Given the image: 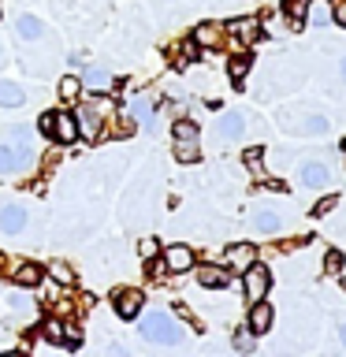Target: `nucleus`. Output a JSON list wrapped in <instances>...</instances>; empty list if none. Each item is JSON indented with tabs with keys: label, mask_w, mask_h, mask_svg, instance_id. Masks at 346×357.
I'll use <instances>...</instances> for the list:
<instances>
[{
	"label": "nucleus",
	"mask_w": 346,
	"mask_h": 357,
	"mask_svg": "<svg viewBox=\"0 0 346 357\" xmlns=\"http://www.w3.org/2000/svg\"><path fill=\"white\" fill-rule=\"evenodd\" d=\"M234 350H253V331H239V335H234Z\"/></svg>",
	"instance_id": "nucleus-29"
},
{
	"label": "nucleus",
	"mask_w": 346,
	"mask_h": 357,
	"mask_svg": "<svg viewBox=\"0 0 346 357\" xmlns=\"http://www.w3.org/2000/svg\"><path fill=\"white\" fill-rule=\"evenodd\" d=\"M343 149H346V145H343Z\"/></svg>",
	"instance_id": "nucleus-41"
},
{
	"label": "nucleus",
	"mask_w": 346,
	"mask_h": 357,
	"mask_svg": "<svg viewBox=\"0 0 346 357\" xmlns=\"http://www.w3.org/2000/svg\"><path fill=\"white\" fill-rule=\"evenodd\" d=\"M11 279H15V287H38L41 283V268L33 261H22V264H15Z\"/></svg>",
	"instance_id": "nucleus-18"
},
{
	"label": "nucleus",
	"mask_w": 346,
	"mask_h": 357,
	"mask_svg": "<svg viewBox=\"0 0 346 357\" xmlns=\"http://www.w3.org/2000/svg\"><path fill=\"white\" fill-rule=\"evenodd\" d=\"M49 138L60 142V145H71V142L78 138L75 116H67V112H52V130H49Z\"/></svg>",
	"instance_id": "nucleus-6"
},
{
	"label": "nucleus",
	"mask_w": 346,
	"mask_h": 357,
	"mask_svg": "<svg viewBox=\"0 0 346 357\" xmlns=\"http://www.w3.org/2000/svg\"><path fill=\"white\" fill-rule=\"evenodd\" d=\"M156 250H160V245H156V238H142V242H138V253H142V261H153V257H156Z\"/></svg>",
	"instance_id": "nucleus-27"
},
{
	"label": "nucleus",
	"mask_w": 346,
	"mask_h": 357,
	"mask_svg": "<svg viewBox=\"0 0 346 357\" xmlns=\"http://www.w3.org/2000/svg\"><path fill=\"white\" fill-rule=\"evenodd\" d=\"M112 116H116V105H112L108 97L93 93L82 108H78V116H75V123H78V138L97 142V138H100V119H112Z\"/></svg>",
	"instance_id": "nucleus-1"
},
{
	"label": "nucleus",
	"mask_w": 346,
	"mask_h": 357,
	"mask_svg": "<svg viewBox=\"0 0 346 357\" xmlns=\"http://www.w3.org/2000/svg\"><path fill=\"white\" fill-rule=\"evenodd\" d=\"M197 283L201 287H227L231 283V272H227V264H205V268H197Z\"/></svg>",
	"instance_id": "nucleus-16"
},
{
	"label": "nucleus",
	"mask_w": 346,
	"mask_h": 357,
	"mask_svg": "<svg viewBox=\"0 0 346 357\" xmlns=\"http://www.w3.org/2000/svg\"><path fill=\"white\" fill-rule=\"evenodd\" d=\"M127 116L134 119V123H142L145 130H153L156 123H153V100H145V97H134L130 105H127Z\"/></svg>",
	"instance_id": "nucleus-17"
},
{
	"label": "nucleus",
	"mask_w": 346,
	"mask_h": 357,
	"mask_svg": "<svg viewBox=\"0 0 346 357\" xmlns=\"http://www.w3.org/2000/svg\"><path fill=\"white\" fill-rule=\"evenodd\" d=\"M33 164V153L27 149V145H0V172H27V167Z\"/></svg>",
	"instance_id": "nucleus-4"
},
{
	"label": "nucleus",
	"mask_w": 346,
	"mask_h": 357,
	"mask_svg": "<svg viewBox=\"0 0 346 357\" xmlns=\"http://www.w3.org/2000/svg\"><path fill=\"white\" fill-rule=\"evenodd\" d=\"M15 30H19V38H22V41H38L41 33H45V26H41V19H38V15H19Z\"/></svg>",
	"instance_id": "nucleus-20"
},
{
	"label": "nucleus",
	"mask_w": 346,
	"mask_h": 357,
	"mask_svg": "<svg viewBox=\"0 0 346 357\" xmlns=\"http://www.w3.org/2000/svg\"><path fill=\"white\" fill-rule=\"evenodd\" d=\"M343 78H346V56H343Z\"/></svg>",
	"instance_id": "nucleus-40"
},
{
	"label": "nucleus",
	"mask_w": 346,
	"mask_h": 357,
	"mask_svg": "<svg viewBox=\"0 0 346 357\" xmlns=\"http://www.w3.org/2000/svg\"><path fill=\"white\" fill-rule=\"evenodd\" d=\"M142 339H149L156 346H179L183 342V328H179V320L172 312L164 309H153L142 317Z\"/></svg>",
	"instance_id": "nucleus-2"
},
{
	"label": "nucleus",
	"mask_w": 346,
	"mask_h": 357,
	"mask_svg": "<svg viewBox=\"0 0 346 357\" xmlns=\"http://www.w3.org/2000/svg\"><path fill=\"white\" fill-rule=\"evenodd\" d=\"M22 227H27V208H22V205H4V208H0V231H4V234H19Z\"/></svg>",
	"instance_id": "nucleus-12"
},
{
	"label": "nucleus",
	"mask_w": 346,
	"mask_h": 357,
	"mask_svg": "<svg viewBox=\"0 0 346 357\" xmlns=\"http://www.w3.org/2000/svg\"><path fill=\"white\" fill-rule=\"evenodd\" d=\"M250 264H257V250L250 242H234L227 250V272H246Z\"/></svg>",
	"instance_id": "nucleus-11"
},
{
	"label": "nucleus",
	"mask_w": 346,
	"mask_h": 357,
	"mask_svg": "<svg viewBox=\"0 0 346 357\" xmlns=\"http://www.w3.org/2000/svg\"><path fill=\"white\" fill-rule=\"evenodd\" d=\"M172 134H175V156H179V160H183V164H194L197 156H201L197 127H194V123H186V119H179Z\"/></svg>",
	"instance_id": "nucleus-3"
},
{
	"label": "nucleus",
	"mask_w": 346,
	"mask_h": 357,
	"mask_svg": "<svg viewBox=\"0 0 346 357\" xmlns=\"http://www.w3.org/2000/svg\"><path fill=\"white\" fill-rule=\"evenodd\" d=\"M52 357H56V354H52Z\"/></svg>",
	"instance_id": "nucleus-42"
},
{
	"label": "nucleus",
	"mask_w": 346,
	"mask_h": 357,
	"mask_svg": "<svg viewBox=\"0 0 346 357\" xmlns=\"http://www.w3.org/2000/svg\"><path fill=\"white\" fill-rule=\"evenodd\" d=\"M339 335H343V346H346V324H343V331H339Z\"/></svg>",
	"instance_id": "nucleus-39"
},
{
	"label": "nucleus",
	"mask_w": 346,
	"mask_h": 357,
	"mask_svg": "<svg viewBox=\"0 0 346 357\" xmlns=\"http://www.w3.org/2000/svg\"><path fill=\"white\" fill-rule=\"evenodd\" d=\"M78 93H82V82H78V78H71V75L60 78V97L63 100H75Z\"/></svg>",
	"instance_id": "nucleus-25"
},
{
	"label": "nucleus",
	"mask_w": 346,
	"mask_h": 357,
	"mask_svg": "<svg viewBox=\"0 0 346 357\" xmlns=\"http://www.w3.org/2000/svg\"><path fill=\"white\" fill-rule=\"evenodd\" d=\"M164 268L167 272H190V268H194V250H190V245H167Z\"/></svg>",
	"instance_id": "nucleus-10"
},
{
	"label": "nucleus",
	"mask_w": 346,
	"mask_h": 357,
	"mask_svg": "<svg viewBox=\"0 0 346 357\" xmlns=\"http://www.w3.org/2000/svg\"><path fill=\"white\" fill-rule=\"evenodd\" d=\"M324 264H328V272H343V253L331 250L328 257H324Z\"/></svg>",
	"instance_id": "nucleus-31"
},
{
	"label": "nucleus",
	"mask_w": 346,
	"mask_h": 357,
	"mask_svg": "<svg viewBox=\"0 0 346 357\" xmlns=\"http://www.w3.org/2000/svg\"><path fill=\"white\" fill-rule=\"evenodd\" d=\"M223 30L234 38V45H253L257 38H261V22H257V19H234Z\"/></svg>",
	"instance_id": "nucleus-9"
},
{
	"label": "nucleus",
	"mask_w": 346,
	"mask_h": 357,
	"mask_svg": "<svg viewBox=\"0 0 346 357\" xmlns=\"http://www.w3.org/2000/svg\"><path fill=\"white\" fill-rule=\"evenodd\" d=\"M78 82H82V89H89V93H108L116 78H112L108 67H97V63H93V67H86V71H82V78H78Z\"/></svg>",
	"instance_id": "nucleus-8"
},
{
	"label": "nucleus",
	"mask_w": 346,
	"mask_h": 357,
	"mask_svg": "<svg viewBox=\"0 0 346 357\" xmlns=\"http://www.w3.org/2000/svg\"><path fill=\"white\" fill-rule=\"evenodd\" d=\"M49 275H52V283H60V287H71L75 283V272L67 264H49Z\"/></svg>",
	"instance_id": "nucleus-24"
},
{
	"label": "nucleus",
	"mask_w": 346,
	"mask_h": 357,
	"mask_svg": "<svg viewBox=\"0 0 346 357\" xmlns=\"http://www.w3.org/2000/svg\"><path fill=\"white\" fill-rule=\"evenodd\" d=\"M0 357H22V354H15V350H8V354H0Z\"/></svg>",
	"instance_id": "nucleus-38"
},
{
	"label": "nucleus",
	"mask_w": 346,
	"mask_h": 357,
	"mask_svg": "<svg viewBox=\"0 0 346 357\" xmlns=\"http://www.w3.org/2000/svg\"><path fill=\"white\" fill-rule=\"evenodd\" d=\"M227 71H231V78H242L246 71H250V60H246V56H234V60H231V67H227Z\"/></svg>",
	"instance_id": "nucleus-28"
},
{
	"label": "nucleus",
	"mask_w": 346,
	"mask_h": 357,
	"mask_svg": "<svg viewBox=\"0 0 346 357\" xmlns=\"http://www.w3.org/2000/svg\"><path fill=\"white\" fill-rule=\"evenodd\" d=\"M112 305H116V312L123 320H134L142 312V290H130V287H123L116 290V298H112Z\"/></svg>",
	"instance_id": "nucleus-7"
},
{
	"label": "nucleus",
	"mask_w": 346,
	"mask_h": 357,
	"mask_svg": "<svg viewBox=\"0 0 346 357\" xmlns=\"http://www.w3.org/2000/svg\"><path fill=\"white\" fill-rule=\"evenodd\" d=\"M27 93H22L19 82H0V108H19Z\"/></svg>",
	"instance_id": "nucleus-21"
},
{
	"label": "nucleus",
	"mask_w": 346,
	"mask_h": 357,
	"mask_svg": "<svg viewBox=\"0 0 346 357\" xmlns=\"http://www.w3.org/2000/svg\"><path fill=\"white\" fill-rule=\"evenodd\" d=\"M253 227L264 231V234H272V231H279V216H276V212H268V208H261V212H253Z\"/></svg>",
	"instance_id": "nucleus-23"
},
{
	"label": "nucleus",
	"mask_w": 346,
	"mask_h": 357,
	"mask_svg": "<svg viewBox=\"0 0 346 357\" xmlns=\"http://www.w3.org/2000/svg\"><path fill=\"white\" fill-rule=\"evenodd\" d=\"M38 127H41V134H49V130H52V112H45V116H41V123H38Z\"/></svg>",
	"instance_id": "nucleus-37"
},
{
	"label": "nucleus",
	"mask_w": 346,
	"mask_h": 357,
	"mask_svg": "<svg viewBox=\"0 0 346 357\" xmlns=\"http://www.w3.org/2000/svg\"><path fill=\"white\" fill-rule=\"evenodd\" d=\"M220 41H223V26H220V22H201V26L194 30V45H197V49H216Z\"/></svg>",
	"instance_id": "nucleus-14"
},
{
	"label": "nucleus",
	"mask_w": 346,
	"mask_h": 357,
	"mask_svg": "<svg viewBox=\"0 0 346 357\" xmlns=\"http://www.w3.org/2000/svg\"><path fill=\"white\" fill-rule=\"evenodd\" d=\"M324 127H328V119H324V116H309V123H306V130H313V134L324 130Z\"/></svg>",
	"instance_id": "nucleus-35"
},
{
	"label": "nucleus",
	"mask_w": 346,
	"mask_h": 357,
	"mask_svg": "<svg viewBox=\"0 0 346 357\" xmlns=\"http://www.w3.org/2000/svg\"><path fill=\"white\" fill-rule=\"evenodd\" d=\"M328 178H331L328 164H317V160H309L306 167H301V183H306V186H328Z\"/></svg>",
	"instance_id": "nucleus-19"
},
{
	"label": "nucleus",
	"mask_w": 346,
	"mask_h": 357,
	"mask_svg": "<svg viewBox=\"0 0 346 357\" xmlns=\"http://www.w3.org/2000/svg\"><path fill=\"white\" fill-rule=\"evenodd\" d=\"M63 342L67 346H78V342H82V331L71 328V324H63Z\"/></svg>",
	"instance_id": "nucleus-32"
},
{
	"label": "nucleus",
	"mask_w": 346,
	"mask_h": 357,
	"mask_svg": "<svg viewBox=\"0 0 346 357\" xmlns=\"http://www.w3.org/2000/svg\"><path fill=\"white\" fill-rule=\"evenodd\" d=\"M268 328H272V305L261 298V301H253V309H250V331L253 335H264Z\"/></svg>",
	"instance_id": "nucleus-15"
},
{
	"label": "nucleus",
	"mask_w": 346,
	"mask_h": 357,
	"mask_svg": "<svg viewBox=\"0 0 346 357\" xmlns=\"http://www.w3.org/2000/svg\"><path fill=\"white\" fill-rule=\"evenodd\" d=\"M246 167L253 175H261V149H246Z\"/></svg>",
	"instance_id": "nucleus-30"
},
{
	"label": "nucleus",
	"mask_w": 346,
	"mask_h": 357,
	"mask_svg": "<svg viewBox=\"0 0 346 357\" xmlns=\"http://www.w3.org/2000/svg\"><path fill=\"white\" fill-rule=\"evenodd\" d=\"M45 339H49V342H63V320H49V324H45Z\"/></svg>",
	"instance_id": "nucleus-26"
},
{
	"label": "nucleus",
	"mask_w": 346,
	"mask_h": 357,
	"mask_svg": "<svg viewBox=\"0 0 346 357\" xmlns=\"http://www.w3.org/2000/svg\"><path fill=\"white\" fill-rule=\"evenodd\" d=\"M242 130H246V119L239 116V112H227V116L216 119V138H223V142L242 138Z\"/></svg>",
	"instance_id": "nucleus-13"
},
{
	"label": "nucleus",
	"mask_w": 346,
	"mask_h": 357,
	"mask_svg": "<svg viewBox=\"0 0 346 357\" xmlns=\"http://www.w3.org/2000/svg\"><path fill=\"white\" fill-rule=\"evenodd\" d=\"M335 22L346 26V0H335Z\"/></svg>",
	"instance_id": "nucleus-36"
},
{
	"label": "nucleus",
	"mask_w": 346,
	"mask_h": 357,
	"mask_svg": "<svg viewBox=\"0 0 346 357\" xmlns=\"http://www.w3.org/2000/svg\"><path fill=\"white\" fill-rule=\"evenodd\" d=\"M268 287H272L268 268H261V264H250V268H246V298H250V301H261V298L268 294Z\"/></svg>",
	"instance_id": "nucleus-5"
},
{
	"label": "nucleus",
	"mask_w": 346,
	"mask_h": 357,
	"mask_svg": "<svg viewBox=\"0 0 346 357\" xmlns=\"http://www.w3.org/2000/svg\"><path fill=\"white\" fill-rule=\"evenodd\" d=\"M309 4H313V0H283V15L290 19V26H301V22H306Z\"/></svg>",
	"instance_id": "nucleus-22"
},
{
	"label": "nucleus",
	"mask_w": 346,
	"mask_h": 357,
	"mask_svg": "<svg viewBox=\"0 0 346 357\" xmlns=\"http://www.w3.org/2000/svg\"><path fill=\"white\" fill-rule=\"evenodd\" d=\"M8 305H11V309H19V312H30V301L22 298V294H11V298H8Z\"/></svg>",
	"instance_id": "nucleus-34"
},
{
	"label": "nucleus",
	"mask_w": 346,
	"mask_h": 357,
	"mask_svg": "<svg viewBox=\"0 0 346 357\" xmlns=\"http://www.w3.org/2000/svg\"><path fill=\"white\" fill-rule=\"evenodd\" d=\"M331 208H335V197H324V201L313 205V216H324V212H331Z\"/></svg>",
	"instance_id": "nucleus-33"
}]
</instances>
